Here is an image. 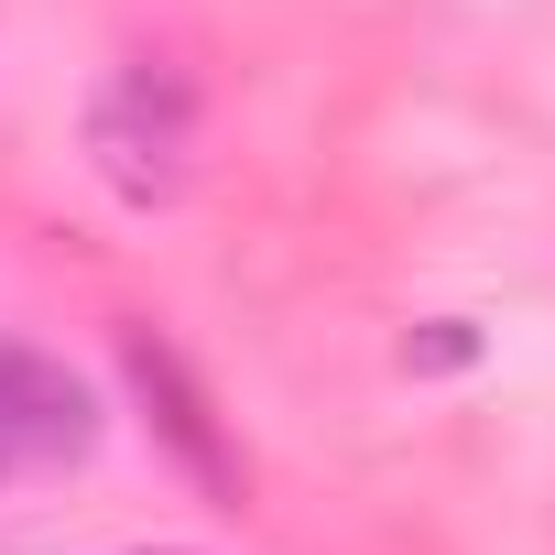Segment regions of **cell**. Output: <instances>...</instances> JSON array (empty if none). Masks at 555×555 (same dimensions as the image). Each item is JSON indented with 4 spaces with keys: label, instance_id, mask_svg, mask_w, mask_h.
Returning <instances> with one entry per match:
<instances>
[{
    "label": "cell",
    "instance_id": "3957f363",
    "mask_svg": "<svg viewBox=\"0 0 555 555\" xmlns=\"http://www.w3.org/2000/svg\"><path fill=\"white\" fill-rule=\"evenodd\" d=\"M120 371H131V392H142V414L164 425V447L207 479V490H240V447L218 436V414H207V392L185 382V360L153 338V327H120Z\"/></svg>",
    "mask_w": 555,
    "mask_h": 555
},
{
    "label": "cell",
    "instance_id": "6da1fadb",
    "mask_svg": "<svg viewBox=\"0 0 555 555\" xmlns=\"http://www.w3.org/2000/svg\"><path fill=\"white\" fill-rule=\"evenodd\" d=\"M88 153L109 175L120 207H175L185 196V153H196V99L175 66H131L109 77V99L88 109Z\"/></svg>",
    "mask_w": 555,
    "mask_h": 555
},
{
    "label": "cell",
    "instance_id": "7a4b0ae2",
    "mask_svg": "<svg viewBox=\"0 0 555 555\" xmlns=\"http://www.w3.org/2000/svg\"><path fill=\"white\" fill-rule=\"evenodd\" d=\"M99 447V392L34 349V338H0V457H88Z\"/></svg>",
    "mask_w": 555,
    "mask_h": 555
},
{
    "label": "cell",
    "instance_id": "277c9868",
    "mask_svg": "<svg viewBox=\"0 0 555 555\" xmlns=\"http://www.w3.org/2000/svg\"><path fill=\"white\" fill-rule=\"evenodd\" d=\"M457 360H468V327L457 317H436L425 338H403V371H457Z\"/></svg>",
    "mask_w": 555,
    "mask_h": 555
},
{
    "label": "cell",
    "instance_id": "5b68a950",
    "mask_svg": "<svg viewBox=\"0 0 555 555\" xmlns=\"http://www.w3.org/2000/svg\"><path fill=\"white\" fill-rule=\"evenodd\" d=\"M131 555H196V544H131Z\"/></svg>",
    "mask_w": 555,
    "mask_h": 555
}]
</instances>
